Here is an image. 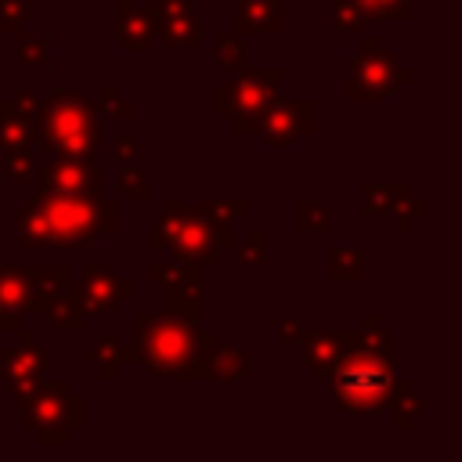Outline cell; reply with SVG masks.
<instances>
[{
	"mask_svg": "<svg viewBox=\"0 0 462 462\" xmlns=\"http://www.w3.org/2000/svg\"><path fill=\"white\" fill-rule=\"evenodd\" d=\"M116 227V206L97 191H58L36 188L32 202L18 213V242L22 245H94Z\"/></svg>",
	"mask_w": 462,
	"mask_h": 462,
	"instance_id": "1",
	"label": "cell"
},
{
	"mask_svg": "<svg viewBox=\"0 0 462 462\" xmlns=\"http://www.w3.org/2000/svg\"><path fill=\"white\" fill-rule=\"evenodd\" d=\"M390 336L379 318H365V332H343V354L332 365V393L343 411H383L390 404Z\"/></svg>",
	"mask_w": 462,
	"mask_h": 462,
	"instance_id": "2",
	"label": "cell"
},
{
	"mask_svg": "<svg viewBox=\"0 0 462 462\" xmlns=\"http://www.w3.org/2000/svg\"><path fill=\"white\" fill-rule=\"evenodd\" d=\"M245 213L242 199H220L202 206L170 202L159 220L152 224V249H166L173 260L184 263H213L220 245H231V224Z\"/></svg>",
	"mask_w": 462,
	"mask_h": 462,
	"instance_id": "3",
	"label": "cell"
},
{
	"mask_svg": "<svg viewBox=\"0 0 462 462\" xmlns=\"http://www.w3.org/2000/svg\"><path fill=\"white\" fill-rule=\"evenodd\" d=\"M137 354L152 375L166 379H206V361L217 350V336L202 332L180 314H134Z\"/></svg>",
	"mask_w": 462,
	"mask_h": 462,
	"instance_id": "4",
	"label": "cell"
},
{
	"mask_svg": "<svg viewBox=\"0 0 462 462\" xmlns=\"http://www.w3.org/2000/svg\"><path fill=\"white\" fill-rule=\"evenodd\" d=\"M32 141H40L54 155H94L101 141L97 101H87V94L79 90H54L40 101Z\"/></svg>",
	"mask_w": 462,
	"mask_h": 462,
	"instance_id": "5",
	"label": "cell"
},
{
	"mask_svg": "<svg viewBox=\"0 0 462 462\" xmlns=\"http://www.w3.org/2000/svg\"><path fill=\"white\" fill-rule=\"evenodd\" d=\"M18 401H22V419L36 444H65L69 430L83 426V397H76L65 379L36 383Z\"/></svg>",
	"mask_w": 462,
	"mask_h": 462,
	"instance_id": "6",
	"label": "cell"
},
{
	"mask_svg": "<svg viewBox=\"0 0 462 462\" xmlns=\"http://www.w3.org/2000/svg\"><path fill=\"white\" fill-rule=\"evenodd\" d=\"M411 79V69L397 65L375 36H365V47L354 54L350 61V97L354 101H372V97H390L397 94V87H404Z\"/></svg>",
	"mask_w": 462,
	"mask_h": 462,
	"instance_id": "7",
	"label": "cell"
},
{
	"mask_svg": "<svg viewBox=\"0 0 462 462\" xmlns=\"http://www.w3.org/2000/svg\"><path fill=\"white\" fill-rule=\"evenodd\" d=\"M278 83H282V69H274V65L271 69H253V72H242L231 83H220L217 87V116L231 119L238 112L263 108L278 94Z\"/></svg>",
	"mask_w": 462,
	"mask_h": 462,
	"instance_id": "8",
	"label": "cell"
},
{
	"mask_svg": "<svg viewBox=\"0 0 462 462\" xmlns=\"http://www.w3.org/2000/svg\"><path fill=\"white\" fill-rule=\"evenodd\" d=\"M314 126V105L307 97L300 101H282L278 94L267 101L263 108V123H260V134L267 137L271 148H289L296 144V137L310 134Z\"/></svg>",
	"mask_w": 462,
	"mask_h": 462,
	"instance_id": "9",
	"label": "cell"
},
{
	"mask_svg": "<svg viewBox=\"0 0 462 462\" xmlns=\"http://www.w3.org/2000/svg\"><path fill=\"white\" fill-rule=\"evenodd\" d=\"M47 361H51V354L43 346H36V336L22 332L18 346L4 350V386H7V393L11 397L29 393L40 383V375L47 372Z\"/></svg>",
	"mask_w": 462,
	"mask_h": 462,
	"instance_id": "10",
	"label": "cell"
},
{
	"mask_svg": "<svg viewBox=\"0 0 462 462\" xmlns=\"http://www.w3.org/2000/svg\"><path fill=\"white\" fill-rule=\"evenodd\" d=\"M69 292L83 303V310H94V314H112L119 307V300L134 296V282L119 278L112 267H97L90 263L83 271V282L79 285H69Z\"/></svg>",
	"mask_w": 462,
	"mask_h": 462,
	"instance_id": "11",
	"label": "cell"
},
{
	"mask_svg": "<svg viewBox=\"0 0 462 462\" xmlns=\"http://www.w3.org/2000/svg\"><path fill=\"white\" fill-rule=\"evenodd\" d=\"M152 278L162 282L173 314L191 318V321L199 318V274H195V263H184V260L170 256L166 263H152Z\"/></svg>",
	"mask_w": 462,
	"mask_h": 462,
	"instance_id": "12",
	"label": "cell"
},
{
	"mask_svg": "<svg viewBox=\"0 0 462 462\" xmlns=\"http://www.w3.org/2000/svg\"><path fill=\"white\" fill-rule=\"evenodd\" d=\"M43 188H58V191H97L101 188V173L94 155H58L43 166L40 173Z\"/></svg>",
	"mask_w": 462,
	"mask_h": 462,
	"instance_id": "13",
	"label": "cell"
},
{
	"mask_svg": "<svg viewBox=\"0 0 462 462\" xmlns=\"http://www.w3.org/2000/svg\"><path fill=\"white\" fill-rule=\"evenodd\" d=\"M155 32H162L170 51H188L199 43V25L188 0H162L155 4Z\"/></svg>",
	"mask_w": 462,
	"mask_h": 462,
	"instance_id": "14",
	"label": "cell"
},
{
	"mask_svg": "<svg viewBox=\"0 0 462 462\" xmlns=\"http://www.w3.org/2000/svg\"><path fill=\"white\" fill-rule=\"evenodd\" d=\"M116 36L126 51H144L148 40L155 36V7H137V4H119L116 11Z\"/></svg>",
	"mask_w": 462,
	"mask_h": 462,
	"instance_id": "15",
	"label": "cell"
},
{
	"mask_svg": "<svg viewBox=\"0 0 462 462\" xmlns=\"http://www.w3.org/2000/svg\"><path fill=\"white\" fill-rule=\"evenodd\" d=\"M365 213L375 217V213H393L397 217V231H408L411 227V213H408V202H411V188L408 184H365Z\"/></svg>",
	"mask_w": 462,
	"mask_h": 462,
	"instance_id": "16",
	"label": "cell"
},
{
	"mask_svg": "<svg viewBox=\"0 0 462 462\" xmlns=\"http://www.w3.org/2000/svg\"><path fill=\"white\" fill-rule=\"evenodd\" d=\"M25 278H29V310H40L69 289V271L61 263H47V267H25Z\"/></svg>",
	"mask_w": 462,
	"mask_h": 462,
	"instance_id": "17",
	"label": "cell"
},
{
	"mask_svg": "<svg viewBox=\"0 0 462 462\" xmlns=\"http://www.w3.org/2000/svg\"><path fill=\"white\" fill-rule=\"evenodd\" d=\"M235 32H278L282 4L278 0H235Z\"/></svg>",
	"mask_w": 462,
	"mask_h": 462,
	"instance_id": "18",
	"label": "cell"
},
{
	"mask_svg": "<svg viewBox=\"0 0 462 462\" xmlns=\"http://www.w3.org/2000/svg\"><path fill=\"white\" fill-rule=\"evenodd\" d=\"M300 346H303V361L314 372H332V365L343 354V332H325V328L321 332H303Z\"/></svg>",
	"mask_w": 462,
	"mask_h": 462,
	"instance_id": "19",
	"label": "cell"
},
{
	"mask_svg": "<svg viewBox=\"0 0 462 462\" xmlns=\"http://www.w3.org/2000/svg\"><path fill=\"white\" fill-rule=\"evenodd\" d=\"M83 361L101 375V379H116V372H119V365H126V361H134V350H126V346H119V339L116 336H101L90 350H83Z\"/></svg>",
	"mask_w": 462,
	"mask_h": 462,
	"instance_id": "20",
	"label": "cell"
},
{
	"mask_svg": "<svg viewBox=\"0 0 462 462\" xmlns=\"http://www.w3.org/2000/svg\"><path fill=\"white\" fill-rule=\"evenodd\" d=\"M43 314L51 318V325L54 328H65V332H79L83 328V318H87V310H83V303L65 289V292H58L47 307H43Z\"/></svg>",
	"mask_w": 462,
	"mask_h": 462,
	"instance_id": "21",
	"label": "cell"
},
{
	"mask_svg": "<svg viewBox=\"0 0 462 462\" xmlns=\"http://www.w3.org/2000/svg\"><path fill=\"white\" fill-rule=\"evenodd\" d=\"M0 303L7 310H29V278L25 267H0Z\"/></svg>",
	"mask_w": 462,
	"mask_h": 462,
	"instance_id": "22",
	"label": "cell"
},
{
	"mask_svg": "<svg viewBox=\"0 0 462 462\" xmlns=\"http://www.w3.org/2000/svg\"><path fill=\"white\" fill-rule=\"evenodd\" d=\"M386 408H393L397 426L408 430V426L419 419V411H422V397L415 393L411 383H393V386H390V404H386Z\"/></svg>",
	"mask_w": 462,
	"mask_h": 462,
	"instance_id": "23",
	"label": "cell"
},
{
	"mask_svg": "<svg viewBox=\"0 0 462 462\" xmlns=\"http://www.w3.org/2000/svg\"><path fill=\"white\" fill-rule=\"evenodd\" d=\"M328 274L332 282H357L365 274V253L354 245H339L328 253Z\"/></svg>",
	"mask_w": 462,
	"mask_h": 462,
	"instance_id": "24",
	"label": "cell"
},
{
	"mask_svg": "<svg viewBox=\"0 0 462 462\" xmlns=\"http://www.w3.org/2000/svg\"><path fill=\"white\" fill-rule=\"evenodd\" d=\"M206 379H245V350L217 346L206 361Z\"/></svg>",
	"mask_w": 462,
	"mask_h": 462,
	"instance_id": "25",
	"label": "cell"
},
{
	"mask_svg": "<svg viewBox=\"0 0 462 462\" xmlns=\"http://www.w3.org/2000/svg\"><path fill=\"white\" fill-rule=\"evenodd\" d=\"M296 224H300V231H307V235L328 231V224H332L328 206H325V202H314V199H303V202L296 206Z\"/></svg>",
	"mask_w": 462,
	"mask_h": 462,
	"instance_id": "26",
	"label": "cell"
},
{
	"mask_svg": "<svg viewBox=\"0 0 462 462\" xmlns=\"http://www.w3.org/2000/svg\"><path fill=\"white\" fill-rule=\"evenodd\" d=\"M332 29L336 32H365V11L357 0H332Z\"/></svg>",
	"mask_w": 462,
	"mask_h": 462,
	"instance_id": "27",
	"label": "cell"
},
{
	"mask_svg": "<svg viewBox=\"0 0 462 462\" xmlns=\"http://www.w3.org/2000/svg\"><path fill=\"white\" fill-rule=\"evenodd\" d=\"M25 144H32V126L14 119V116H7V112H0V152L25 148Z\"/></svg>",
	"mask_w": 462,
	"mask_h": 462,
	"instance_id": "28",
	"label": "cell"
},
{
	"mask_svg": "<svg viewBox=\"0 0 462 462\" xmlns=\"http://www.w3.org/2000/svg\"><path fill=\"white\" fill-rule=\"evenodd\" d=\"M213 58H217L220 69H238V65L245 61V40H242V32H235V36H217Z\"/></svg>",
	"mask_w": 462,
	"mask_h": 462,
	"instance_id": "29",
	"label": "cell"
},
{
	"mask_svg": "<svg viewBox=\"0 0 462 462\" xmlns=\"http://www.w3.org/2000/svg\"><path fill=\"white\" fill-rule=\"evenodd\" d=\"M0 112H7V116L22 119V123H29V126H32V134H36V119H40V97H36V94H29V90H22V94L7 97Z\"/></svg>",
	"mask_w": 462,
	"mask_h": 462,
	"instance_id": "30",
	"label": "cell"
},
{
	"mask_svg": "<svg viewBox=\"0 0 462 462\" xmlns=\"http://www.w3.org/2000/svg\"><path fill=\"white\" fill-rule=\"evenodd\" d=\"M0 162H4V177H7V180H29V177H32V144L4 152Z\"/></svg>",
	"mask_w": 462,
	"mask_h": 462,
	"instance_id": "31",
	"label": "cell"
},
{
	"mask_svg": "<svg viewBox=\"0 0 462 462\" xmlns=\"http://www.w3.org/2000/svg\"><path fill=\"white\" fill-rule=\"evenodd\" d=\"M18 61H22L25 69H29V65L47 69V65H51V40H43V36H22Z\"/></svg>",
	"mask_w": 462,
	"mask_h": 462,
	"instance_id": "32",
	"label": "cell"
},
{
	"mask_svg": "<svg viewBox=\"0 0 462 462\" xmlns=\"http://www.w3.org/2000/svg\"><path fill=\"white\" fill-rule=\"evenodd\" d=\"M119 195H130V199H148V195H152V184H148V170H134V166H123V177H119Z\"/></svg>",
	"mask_w": 462,
	"mask_h": 462,
	"instance_id": "33",
	"label": "cell"
},
{
	"mask_svg": "<svg viewBox=\"0 0 462 462\" xmlns=\"http://www.w3.org/2000/svg\"><path fill=\"white\" fill-rule=\"evenodd\" d=\"M365 14L375 18H408L411 14V0H357Z\"/></svg>",
	"mask_w": 462,
	"mask_h": 462,
	"instance_id": "34",
	"label": "cell"
},
{
	"mask_svg": "<svg viewBox=\"0 0 462 462\" xmlns=\"http://www.w3.org/2000/svg\"><path fill=\"white\" fill-rule=\"evenodd\" d=\"M97 112H101V116H130V112H134V101L119 97V87H116V83H101Z\"/></svg>",
	"mask_w": 462,
	"mask_h": 462,
	"instance_id": "35",
	"label": "cell"
},
{
	"mask_svg": "<svg viewBox=\"0 0 462 462\" xmlns=\"http://www.w3.org/2000/svg\"><path fill=\"white\" fill-rule=\"evenodd\" d=\"M29 18V4L25 0H0V32H18V25Z\"/></svg>",
	"mask_w": 462,
	"mask_h": 462,
	"instance_id": "36",
	"label": "cell"
},
{
	"mask_svg": "<svg viewBox=\"0 0 462 462\" xmlns=\"http://www.w3.org/2000/svg\"><path fill=\"white\" fill-rule=\"evenodd\" d=\"M235 256H238V263H263V235L253 231V235L245 238V245H242Z\"/></svg>",
	"mask_w": 462,
	"mask_h": 462,
	"instance_id": "37",
	"label": "cell"
},
{
	"mask_svg": "<svg viewBox=\"0 0 462 462\" xmlns=\"http://www.w3.org/2000/svg\"><path fill=\"white\" fill-rule=\"evenodd\" d=\"M0 328H18V310H7L0 303Z\"/></svg>",
	"mask_w": 462,
	"mask_h": 462,
	"instance_id": "38",
	"label": "cell"
},
{
	"mask_svg": "<svg viewBox=\"0 0 462 462\" xmlns=\"http://www.w3.org/2000/svg\"><path fill=\"white\" fill-rule=\"evenodd\" d=\"M130 152H134V134H123V137H119V155L130 159Z\"/></svg>",
	"mask_w": 462,
	"mask_h": 462,
	"instance_id": "39",
	"label": "cell"
},
{
	"mask_svg": "<svg viewBox=\"0 0 462 462\" xmlns=\"http://www.w3.org/2000/svg\"><path fill=\"white\" fill-rule=\"evenodd\" d=\"M296 336H300L296 321H292V318H285V325H282V339H296Z\"/></svg>",
	"mask_w": 462,
	"mask_h": 462,
	"instance_id": "40",
	"label": "cell"
},
{
	"mask_svg": "<svg viewBox=\"0 0 462 462\" xmlns=\"http://www.w3.org/2000/svg\"><path fill=\"white\" fill-rule=\"evenodd\" d=\"M0 47H4V32H0Z\"/></svg>",
	"mask_w": 462,
	"mask_h": 462,
	"instance_id": "41",
	"label": "cell"
},
{
	"mask_svg": "<svg viewBox=\"0 0 462 462\" xmlns=\"http://www.w3.org/2000/svg\"><path fill=\"white\" fill-rule=\"evenodd\" d=\"M220 4H231V0H220Z\"/></svg>",
	"mask_w": 462,
	"mask_h": 462,
	"instance_id": "42",
	"label": "cell"
},
{
	"mask_svg": "<svg viewBox=\"0 0 462 462\" xmlns=\"http://www.w3.org/2000/svg\"><path fill=\"white\" fill-rule=\"evenodd\" d=\"M76 4H87V0H76Z\"/></svg>",
	"mask_w": 462,
	"mask_h": 462,
	"instance_id": "43",
	"label": "cell"
},
{
	"mask_svg": "<svg viewBox=\"0 0 462 462\" xmlns=\"http://www.w3.org/2000/svg\"><path fill=\"white\" fill-rule=\"evenodd\" d=\"M303 4H310V0H303Z\"/></svg>",
	"mask_w": 462,
	"mask_h": 462,
	"instance_id": "44",
	"label": "cell"
},
{
	"mask_svg": "<svg viewBox=\"0 0 462 462\" xmlns=\"http://www.w3.org/2000/svg\"><path fill=\"white\" fill-rule=\"evenodd\" d=\"M0 155H4V152H0Z\"/></svg>",
	"mask_w": 462,
	"mask_h": 462,
	"instance_id": "45",
	"label": "cell"
}]
</instances>
